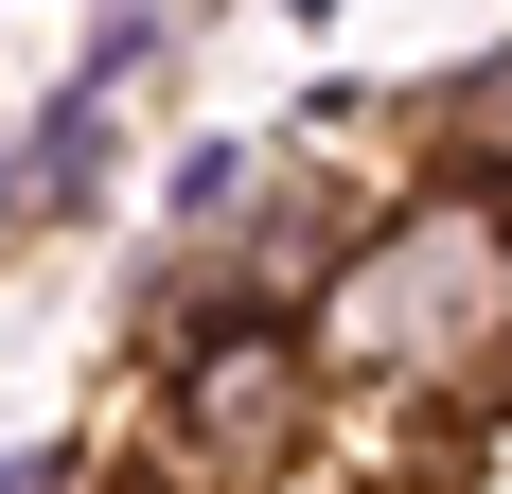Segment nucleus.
<instances>
[{
  "mask_svg": "<svg viewBox=\"0 0 512 494\" xmlns=\"http://www.w3.org/2000/svg\"><path fill=\"white\" fill-rule=\"evenodd\" d=\"M301 336L336 371V406H389V424H424V459H477L512 424V195L424 177V159L371 177Z\"/></svg>",
  "mask_w": 512,
  "mask_h": 494,
  "instance_id": "obj_1",
  "label": "nucleus"
},
{
  "mask_svg": "<svg viewBox=\"0 0 512 494\" xmlns=\"http://www.w3.org/2000/svg\"><path fill=\"white\" fill-rule=\"evenodd\" d=\"M142 459L159 494H318L336 459V371H318L301 318H195V336L142 353Z\"/></svg>",
  "mask_w": 512,
  "mask_h": 494,
  "instance_id": "obj_2",
  "label": "nucleus"
},
{
  "mask_svg": "<svg viewBox=\"0 0 512 494\" xmlns=\"http://www.w3.org/2000/svg\"><path fill=\"white\" fill-rule=\"evenodd\" d=\"M106 177H124V106H89L71 71H53V89L18 106V142H0V247H18V230H71V212H106Z\"/></svg>",
  "mask_w": 512,
  "mask_h": 494,
  "instance_id": "obj_3",
  "label": "nucleus"
},
{
  "mask_svg": "<svg viewBox=\"0 0 512 494\" xmlns=\"http://www.w3.org/2000/svg\"><path fill=\"white\" fill-rule=\"evenodd\" d=\"M389 124L424 142V177L512 195V36H495V53H460V71H424V89H389Z\"/></svg>",
  "mask_w": 512,
  "mask_h": 494,
  "instance_id": "obj_4",
  "label": "nucleus"
},
{
  "mask_svg": "<svg viewBox=\"0 0 512 494\" xmlns=\"http://www.w3.org/2000/svg\"><path fill=\"white\" fill-rule=\"evenodd\" d=\"M265 159H283V142H177V159H159V247H230L248 195H265Z\"/></svg>",
  "mask_w": 512,
  "mask_h": 494,
  "instance_id": "obj_5",
  "label": "nucleus"
},
{
  "mask_svg": "<svg viewBox=\"0 0 512 494\" xmlns=\"http://www.w3.org/2000/svg\"><path fill=\"white\" fill-rule=\"evenodd\" d=\"M177 36H195L177 0H89V36H71V89H89V106H124V89H142Z\"/></svg>",
  "mask_w": 512,
  "mask_h": 494,
  "instance_id": "obj_6",
  "label": "nucleus"
},
{
  "mask_svg": "<svg viewBox=\"0 0 512 494\" xmlns=\"http://www.w3.org/2000/svg\"><path fill=\"white\" fill-rule=\"evenodd\" d=\"M0 494H106L89 442H0Z\"/></svg>",
  "mask_w": 512,
  "mask_h": 494,
  "instance_id": "obj_7",
  "label": "nucleus"
}]
</instances>
